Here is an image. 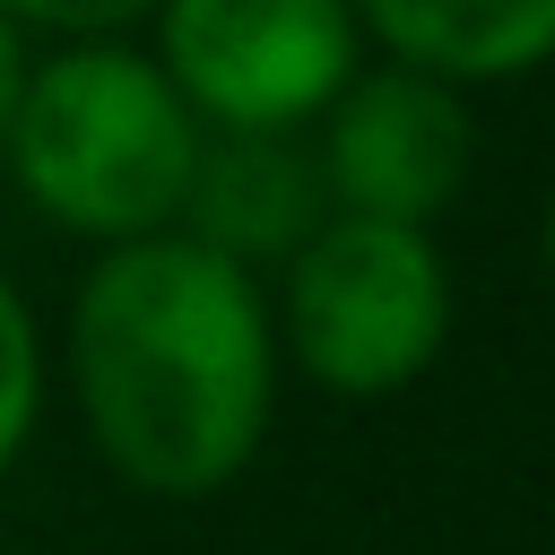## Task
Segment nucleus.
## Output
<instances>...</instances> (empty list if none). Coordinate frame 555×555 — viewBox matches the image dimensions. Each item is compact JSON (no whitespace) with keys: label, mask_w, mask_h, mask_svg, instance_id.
I'll use <instances>...</instances> for the list:
<instances>
[{"label":"nucleus","mask_w":555,"mask_h":555,"mask_svg":"<svg viewBox=\"0 0 555 555\" xmlns=\"http://www.w3.org/2000/svg\"><path fill=\"white\" fill-rule=\"evenodd\" d=\"M69 390L121 486L165 503L234 486L278 416L269 278L182 225L104 243L69 304Z\"/></svg>","instance_id":"nucleus-1"},{"label":"nucleus","mask_w":555,"mask_h":555,"mask_svg":"<svg viewBox=\"0 0 555 555\" xmlns=\"http://www.w3.org/2000/svg\"><path fill=\"white\" fill-rule=\"evenodd\" d=\"M199 113L156 69V52L121 35H78L26 52L0 165L17 173L26 208L78 243H139L182 217L199 165Z\"/></svg>","instance_id":"nucleus-2"},{"label":"nucleus","mask_w":555,"mask_h":555,"mask_svg":"<svg viewBox=\"0 0 555 555\" xmlns=\"http://www.w3.org/2000/svg\"><path fill=\"white\" fill-rule=\"evenodd\" d=\"M451 260L434 251V225L347 217L330 208L286 260H278V356L330 390V399H399L434 373L451 338Z\"/></svg>","instance_id":"nucleus-3"},{"label":"nucleus","mask_w":555,"mask_h":555,"mask_svg":"<svg viewBox=\"0 0 555 555\" xmlns=\"http://www.w3.org/2000/svg\"><path fill=\"white\" fill-rule=\"evenodd\" d=\"M147 26L199 130H312L364 69L356 0H156Z\"/></svg>","instance_id":"nucleus-4"},{"label":"nucleus","mask_w":555,"mask_h":555,"mask_svg":"<svg viewBox=\"0 0 555 555\" xmlns=\"http://www.w3.org/2000/svg\"><path fill=\"white\" fill-rule=\"evenodd\" d=\"M312 156L330 182V208L434 225L477 165V113L468 87L425 78L408 61H364L312 121Z\"/></svg>","instance_id":"nucleus-5"},{"label":"nucleus","mask_w":555,"mask_h":555,"mask_svg":"<svg viewBox=\"0 0 555 555\" xmlns=\"http://www.w3.org/2000/svg\"><path fill=\"white\" fill-rule=\"evenodd\" d=\"M321 217H330V182L312 130H208L173 225L269 278Z\"/></svg>","instance_id":"nucleus-6"},{"label":"nucleus","mask_w":555,"mask_h":555,"mask_svg":"<svg viewBox=\"0 0 555 555\" xmlns=\"http://www.w3.org/2000/svg\"><path fill=\"white\" fill-rule=\"evenodd\" d=\"M356 26L382 61L451 87H503L555 61V0H356Z\"/></svg>","instance_id":"nucleus-7"},{"label":"nucleus","mask_w":555,"mask_h":555,"mask_svg":"<svg viewBox=\"0 0 555 555\" xmlns=\"http://www.w3.org/2000/svg\"><path fill=\"white\" fill-rule=\"evenodd\" d=\"M35 416H43V330H35V304L17 295V278L0 269V477L35 442Z\"/></svg>","instance_id":"nucleus-8"},{"label":"nucleus","mask_w":555,"mask_h":555,"mask_svg":"<svg viewBox=\"0 0 555 555\" xmlns=\"http://www.w3.org/2000/svg\"><path fill=\"white\" fill-rule=\"evenodd\" d=\"M0 17H9L17 35H61V43H78V35H130V26H147L156 0H0Z\"/></svg>","instance_id":"nucleus-9"},{"label":"nucleus","mask_w":555,"mask_h":555,"mask_svg":"<svg viewBox=\"0 0 555 555\" xmlns=\"http://www.w3.org/2000/svg\"><path fill=\"white\" fill-rule=\"evenodd\" d=\"M17 78H26V35L0 17V139H9V104H17Z\"/></svg>","instance_id":"nucleus-10"},{"label":"nucleus","mask_w":555,"mask_h":555,"mask_svg":"<svg viewBox=\"0 0 555 555\" xmlns=\"http://www.w3.org/2000/svg\"><path fill=\"white\" fill-rule=\"evenodd\" d=\"M538 251H546V286H555V199H546V234H538Z\"/></svg>","instance_id":"nucleus-11"}]
</instances>
